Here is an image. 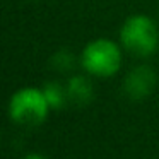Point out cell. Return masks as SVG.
<instances>
[{"label":"cell","mask_w":159,"mask_h":159,"mask_svg":"<svg viewBox=\"0 0 159 159\" xmlns=\"http://www.w3.org/2000/svg\"><path fill=\"white\" fill-rule=\"evenodd\" d=\"M69 101L75 106L82 108L93 103L94 99V84L87 75L82 74H72L65 82Z\"/></svg>","instance_id":"5b68a950"},{"label":"cell","mask_w":159,"mask_h":159,"mask_svg":"<svg viewBox=\"0 0 159 159\" xmlns=\"http://www.w3.org/2000/svg\"><path fill=\"white\" fill-rule=\"evenodd\" d=\"M84 72L98 79H108L120 72L123 63V48L110 38L91 39L79 57Z\"/></svg>","instance_id":"7a4b0ae2"},{"label":"cell","mask_w":159,"mask_h":159,"mask_svg":"<svg viewBox=\"0 0 159 159\" xmlns=\"http://www.w3.org/2000/svg\"><path fill=\"white\" fill-rule=\"evenodd\" d=\"M22 159H46L43 154H39V152H29V154H26Z\"/></svg>","instance_id":"ba28073f"},{"label":"cell","mask_w":159,"mask_h":159,"mask_svg":"<svg viewBox=\"0 0 159 159\" xmlns=\"http://www.w3.org/2000/svg\"><path fill=\"white\" fill-rule=\"evenodd\" d=\"M156 84H157V75L156 70L151 65H140L134 67L130 72L125 75L123 84H121V91L130 101H144L154 93Z\"/></svg>","instance_id":"277c9868"},{"label":"cell","mask_w":159,"mask_h":159,"mask_svg":"<svg viewBox=\"0 0 159 159\" xmlns=\"http://www.w3.org/2000/svg\"><path fill=\"white\" fill-rule=\"evenodd\" d=\"M77 65V58L70 50L67 48H60L50 57V67L53 70H57L58 74H69L75 69Z\"/></svg>","instance_id":"52a82bcc"},{"label":"cell","mask_w":159,"mask_h":159,"mask_svg":"<svg viewBox=\"0 0 159 159\" xmlns=\"http://www.w3.org/2000/svg\"><path fill=\"white\" fill-rule=\"evenodd\" d=\"M120 45L137 58H149L159 48V28L147 14H132L120 28Z\"/></svg>","instance_id":"6da1fadb"},{"label":"cell","mask_w":159,"mask_h":159,"mask_svg":"<svg viewBox=\"0 0 159 159\" xmlns=\"http://www.w3.org/2000/svg\"><path fill=\"white\" fill-rule=\"evenodd\" d=\"M41 89L52 110H62L67 106V103H70L65 84H60L58 80H48Z\"/></svg>","instance_id":"8992f818"},{"label":"cell","mask_w":159,"mask_h":159,"mask_svg":"<svg viewBox=\"0 0 159 159\" xmlns=\"http://www.w3.org/2000/svg\"><path fill=\"white\" fill-rule=\"evenodd\" d=\"M50 104L43 89L38 87H21L9 99V118L17 125L38 127L48 118Z\"/></svg>","instance_id":"3957f363"}]
</instances>
